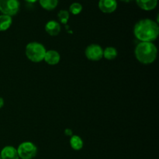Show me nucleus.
Segmentation results:
<instances>
[{
    "label": "nucleus",
    "mask_w": 159,
    "mask_h": 159,
    "mask_svg": "<svg viewBox=\"0 0 159 159\" xmlns=\"http://www.w3.org/2000/svg\"><path fill=\"white\" fill-rule=\"evenodd\" d=\"M19 158L22 159H32L37 154V148L30 141L21 143L17 148Z\"/></svg>",
    "instance_id": "nucleus-4"
},
{
    "label": "nucleus",
    "mask_w": 159,
    "mask_h": 159,
    "mask_svg": "<svg viewBox=\"0 0 159 159\" xmlns=\"http://www.w3.org/2000/svg\"><path fill=\"white\" fill-rule=\"evenodd\" d=\"M82 10V6L79 2H74L70 6L69 12L73 15H78Z\"/></svg>",
    "instance_id": "nucleus-17"
},
{
    "label": "nucleus",
    "mask_w": 159,
    "mask_h": 159,
    "mask_svg": "<svg viewBox=\"0 0 159 159\" xmlns=\"http://www.w3.org/2000/svg\"><path fill=\"white\" fill-rule=\"evenodd\" d=\"M123 2H131L132 0H121Z\"/></svg>",
    "instance_id": "nucleus-21"
},
{
    "label": "nucleus",
    "mask_w": 159,
    "mask_h": 159,
    "mask_svg": "<svg viewBox=\"0 0 159 159\" xmlns=\"http://www.w3.org/2000/svg\"><path fill=\"white\" fill-rule=\"evenodd\" d=\"M65 134L66 135V136H69V137H71L73 135V132L72 130H71V129L69 128H67L65 130Z\"/></svg>",
    "instance_id": "nucleus-18"
},
{
    "label": "nucleus",
    "mask_w": 159,
    "mask_h": 159,
    "mask_svg": "<svg viewBox=\"0 0 159 159\" xmlns=\"http://www.w3.org/2000/svg\"><path fill=\"white\" fill-rule=\"evenodd\" d=\"M4 106V99L2 97H0V109Z\"/></svg>",
    "instance_id": "nucleus-19"
},
{
    "label": "nucleus",
    "mask_w": 159,
    "mask_h": 159,
    "mask_svg": "<svg viewBox=\"0 0 159 159\" xmlns=\"http://www.w3.org/2000/svg\"><path fill=\"white\" fill-rule=\"evenodd\" d=\"M26 2H30V3H34L35 2H37V0H25Z\"/></svg>",
    "instance_id": "nucleus-20"
},
{
    "label": "nucleus",
    "mask_w": 159,
    "mask_h": 159,
    "mask_svg": "<svg viewBox=\"0 0 159 159\" xmlns=\"http://www.w3.org/2000/svg\"><path fill=\"white\" fill-rule=\"evenodd\" d=\"M46 48L38 42H30L26 46L25 54L26 57L34 63H39L44 58Z\"/></svg>",
    "instance_id": "nucleus-3"
},
{
    "label": "nucleus",
    "mask_w": 159,
    "mask_h": 159,
    "mask_svg": "<svg viewBox=\"0 0 159 159\" xmlns=\"http://www.w3.org/2000/svg\"><path fill=\"white\" fill-rule=\"evenodd\" d=\"M20 2L18 0H0V12L3 15L12 17L18 13L20 10Z\"/></svg>",
    "instance_id": "nucleus-5"
},
{
    "label": "nucleus",
    "mask_w": 159,
    "mask_h": 159,
    "mask_svg": "<svg viewBox=\"0 0 159 159\" xmlns=\"http://www.w3.org/2000/svg\"><path fill=\"white\" fill-rule=\"evenodd\" d=\"M42 8L48 11L55 9L58 3V0H39Z\"/></svg>",
    "instance_id": "nucleus-15"
},
{
    "label": "nucleus",
    "mask_w": 159,
    "mask_h": 159,
    "mask_svg": "<svg viewBox=\"0 0 159 159\" xmlns=\"http://www.w3.org/2000/svg\"><path fill=\"white\" fill-rule=\"evenodd\" d=\"M85 57L93 61H98L103 57V49L98 44H90L85 51Z\"/></svg>",
    "instance_id": "nucleus-6"
},
{
    "label": "nucleus",
    "mask_w": 159,
    "mask_h": 159,
    "mask_svg": "<svg viewBox=\"0 0 159 159\" xmlns=\"http://www.w3.org/2000/svg\"><path fill=\"white\" fill-rule=\"evenodd\" d=\"M137 60L144 65L153 63L157 57L158 49L153 42H140L134 50Z\"/></svg>",
    "instance_id": "nucleus-2"
},
{
    "label": "nucleus",
    "mask_w": 159,
    "mask_h": 159,
    "mask_svg": "<svg viewBox=\"0 0 159 159\" xmlns=\"http://www.w3.org/2000/svg\"><path fill=\"white\" fill-rule=\"evenodd\" d=\"M117 50L113 47H107L103 50V57L107 60H113L117 57Z\"/></svg>",
    "instance_id": "nucleus-14"
},
{
    "label": "nucleus",
    "mask_w": 159,
    "mask_h": 159,
    "mask_svg": "<svg viewBox=\"0 0 159 159\" xmlns=\"http://www.w3.org/2000/svg\"><path fill=\"white\" fill-rule=\"evenodd\" d=\"M99 8L104 13H111L117 8L116 0H99Z\"/></svg>",
    "instance_id": "nucleus-7"
},
{
    "label": "nucleus",
    "mask_w": 159,
    "mask_h": 159,
    "mask_svg": "<svg viewBox=\"0 0 159 159\" xmlns=\"http://www.w3.org/2000/svg\"><path fill=\"white\" fill-rule=\"evenodd\" d=\"M43 60L45 61L46 63H48L50 65H55L60 62L61 55L57 51L54 50H49L46 51L44 58Z\"/></svg>",
    "instance_id": "nucleus-9"
},
{
    "label": "nucleus",
    "mask_w": 159,
    "mask_h": 159,
    "mask_svg": "<svg viewBox=\"0 0 159 159\" xmlns=\"http://www.w3.org/2000/svg\"><path fill=\"white\" fill-rule=\"evenodd\" d=\"M12 17L7 15L0 16V31H6L12 25Z\"/></svg>",
    "instance_id": "nucleus-13"
},
{
    "label": "nucleus",
    "mask_w": 159,
    "mask_h": 159,
    "mask_svg": "<svg viewBox=\"0 0 159 159\" xmlns=\"http://www.w3.org/2000/svg\"><path fill=\"white\" fill-rule=\"evenodd\" d=\"M0 159H2V158H1V155H0Z\"/></svg>",
    "instance_id": "nucleus-22"
},
{
    "label": "nucleus",
    "mask_w": 159,
    "mask_h": 159,
    "mask_svg": "<svg viewBox=\"0 0 159 159\" xmlns=\"http://www.w3.org/2000/svg\"><path fill=\"white\" fill-rule=\"evenodd\" d=\"M134 34L141 42H153L158 37L159 26L154 20L143 19L135 24Z\"/></svg>",
    "instance_id": "nucleus-1"
},
{
    "label": "nucleus",
    "mask_w": 159,
    "mask_h": 159,
    "mask_svg": "<svg viewBox=\"0 0 159 159\" xmlns=\"http://www.w3.org/2000/svg\"><path fill=\"white\" fill-rule=\"evenodd\" d=\"M136 2L141 9L146 11L152 10L158 4V0H136Z\"/></svg>",
    "instance_id": "nucleus-11"
},
{
    "label": "nucleus",
    "mask_w": 159,
    "mask_h": 159,
    "mask_svg": "<svg viewBox=\"0 0 159 159\" xmlns=\"http://www.w3.org/2000/svg\"><path fill=\"white\" fill-rule=\"evenodd\" d=\"M2 159H19L17 149L12 146H6L1 151Z\"/></svg>",
    "instance_id": "nucleus-10"
},
{
    "label": "nucleus",
    "mask_w": 159,
    "mask_h": 159,
    "mask_svg": "<svg viewBox=\"0 0 159 159\" xmlns=\"http://www.w3.org/2000/svg\"><path fill=\"white\" fill-rule=\"evenodd\" d=\"M69 12L67 10H65V9H62L57 14V17H58L59 20L61 23L63 24H66L68 23V20H69Z\"/></svg>",
    "instance_id": "nucleus-16"
},
{
    "label": "nucleus",
    "mask_w": 159,
    "mask_h": 159,
    "mask_svg": "<svg viewBox=\"0 0 159 159\" xmlns=\"http://www.w3.org/2000/svg\"><path fill=\"white\" fill-rule=\"evenodd\" d=\"M61 25L55 20H50L45 25V31L51 37L57 36L61 32Z\"/></svg>",
    "instance_id": "nucleus-8"
},
{
    "label": "nucleus",
    "mask_w": 159,
    "mask_h": 159,
    "mask_svg": "<svg viewBox=\"0 0 159 159\" xmlns=\"http://www.w3.org/2000/svg\"><path fill=\"white\" fill-rule=\"evenodd\" d=\"M84 143L82 138L78 135H72L70 138V146L75 151H79L83 148Z\"/></svg>",
    "instance_id": "nucleus-12"
}]
</instances>
